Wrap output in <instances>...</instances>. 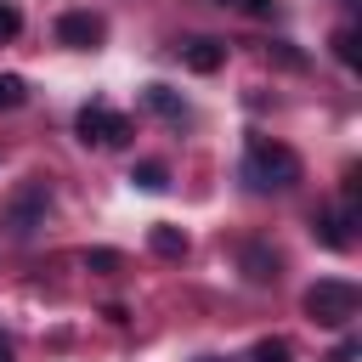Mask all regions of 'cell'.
Here are the masks:
<instances>
[{"instance_id": "1", "label": "cell", "mask_w": 362, "mask_h": 362, "mask_svg": "<svg viewBox=\"0 0 362 362\" xmlns=\"http://www.w3.org/2000/svg\"><path fill=\"white\" fill-rule=\"evenodd\" d=\"M243 181L255 192H288L300 181V153L283 147V141H272V136H249V147H243Z\"/></svg>"}, {"instance_id": "2", "label": "cell", "mask_w": 362, "mask_h": 362, "mask_svg": "<svg viewBox=\"0 0 362 362\" xmlns=\"http://www.w3.org/2000/svg\"><path fill=\"white\" fill-rule=\"evenodd\" d=\"M305 317L311 322H322V328H345L356 311H362V294H356V283H345V277H317L311 288H305Z\"/></svg>"}, {"instance_id": "3", "label": "cell", "mask_w": 362, "mask_h": 362, "mask_svg": "<svg viewBox=\"0 0 362 362\" xmlns=\"http://www.w3.org/2000/svg\"><path fill=\"white\" fill-rule=\"evenodd\" d=\"M45 215H51V187H45L40 175H28V181L6 198V226H11L17 238H28V232L45 226Z\"/></svg>"}, {"instance_id": "4", "label": "cell", "mask_w": 362, "mask_h": 362, "mask_svg": "<svg viewBox=\"0 0 362 362\" xmlns=\"http://www.w3.org/2000/svg\"><path fill=\"white\" fill-rule=\"evenodd\" d=\"M74 130H79L85 147H124V141H130V119L113 113L107 102H85L79 119H74Z\"/></svg>"}, {"instance_id": "5", "label": "cell", "mask_w": 362, "mask_h": 362, "mask_svg": "<svg viewBox=\"0 0 362 362\" xmlns=\"http://www.w3.org/2000/svg\"><path fill=\"white\" fill-rule=\"evenodd\" d=\"M102 34H107V23H102L96 11H62V17H57V40L74 45V51H96Z\"/></svg>"}, {"instance_id": "6", "label": "cell", "mask_w": 362, "mask_h": 362, "mask_svg": "<svg viewBox=\"0 0 362 362\" xmlns=\"http://www.w3.org/2000/svg\"><path fill=\"white\" fill-rule=\"evenodd\" d=\"M311 232L322 249H351V215L345 209H317L311 215Z\"/></svg>"}, {"instance_id": "7", "label": "cell", "mask_w": 362, "mask_h": 362, "mask_svg": "<svg viewBox=\"0 0 362 362\" xmlns=\"http://www.w3.org/2000/svg\"><path fill=\"white\" fill-rule=\"evenodd\" d=\"M181 62H187L192 74H215V68L226 62V45H221V40H209V34H198V40H187V45H181Z\"/></svg>"}, {"instance_id": "8", "label": "cell", "mask_w": 362, "mask_h": 362, "mask_svg": "<svg viewBox=\"0 0 362 362\" xmlns=\"http://www.w3.org/2000/svg\"><path fill=\"white\" fill-rule=\"evenodd\" d=\"M147 243H153V255H164V260H181V255H187V232H181V226H153Z\"/></svg>"}, {"instance_id": "9", "label": "cell", "mask_w": 362, "mask_h": 362, "mask_svg": "<svg viewBox=\"0 0 362 362\" xmlns=\"http://www.w3.org/2000/svg\"><path fill=\"white\" fill-rule=\"evenodd\" d=\"M277 266H283V260H277L272 249H260V243H249V249H243V272H249L255 283H272V277H277Z\"/></svg>"}, {"instance_id": "10", "label": "cell", "mask_w": 362, "mask_h": 362, "mask_svg": "<svg viewBox=\"0 0 362 362\" xmlns=\"http://www.w3.org/2000/svg\"><path fill=\"white\" fill-rule=\"evenodd\" d=\"M141 96H147V107H153V113H164V119H181V113H187V107H181V96H175L170 85H147Z\"/></svg>"}, {"instance_id": "11", "label": "cell", "mask_w": 362, "mask_h": 362, "mask_svg": "<svg viewBox=\"0 0 362 362\" xmlns=\"http://www.w3.org/2000/svg\"><path fill=\"white\" fill-rule=\"evenodd\" d=\"M249 362H294V345L288 339H255V351H249Z\"/></svg>"}, {"instance_id": "12", "label": "cell", "mask_w": 362, "mask_h": 362, "mask_svg": "<svg viewBox=\"0 0 362 362\" xmlns=\"http://www.w3.org/2000/svg\"><path fill=\"white\" fill-rule=\"evenodd\" d=\"M130 181H136L141 192H164V187H170V170H164V164H136Z\"/></svg>"}, {"instance_id": "13", "label": "cell", "mask_w": 362, "mask_h": 362, "mask_svg": "<svg viewBox=\"0 0 362 362\" xmlns=\"http://www.w3.org/2000/svg\"><path fill=\"white\" fill-rule=\"evenodd\" d=\"M356 45H362V34H356V28H339V34H334V57H339L345 68H356V62H362V51H356Z\"/></svg>"}, {"instance_id": "14", "label": "cell", "mask_w": 362, "mask_h": 362, "mask_svg": "<svg viewBox=\"0 0 362 362\" xmlns=\"http://www.w3.org/2000/svg\"><path fill=\"white\" fill-rule=\"evenodd\" d=\"M28 102V85L17 79V74H0V113H11V107H23Z\"/></svg>"}, {"instance_id": "15", "label": "cell", "mask_w": 362, "mask_h": 362, "mask_svg": "<svg viewBox=\"0 0 362 362\" xmlns=\"http://www.w3.org/2000/svg\"><path fill=\"white\" fill-rule=\"evenodd\" d=\"M17 28H23V11H17L11 0H0V40H11Z\"/></svg>"}, {"instance_id": "16", "label": "cell", "mask_w": 362, "mask_h": 362, "mask_svg": "<svg viewBox=\"0 0 362 362\" xmlns=\"http://www.w3.org/2000/svg\"><path fill=\"white\" fill-rule=\"evenodd\" d=\"M85 266L90 272H119V255L113 249H96V255H85Z\"/></svg>"}, {"instance_id": "17", "label": "cell", "mask_w": 362, "mask_h": 362, "mask_svg": "<svg viewBox=\"0 0 362 362\" xmlns=\"http://www.w3.org/2000/svg\"><path fill=\"white\" fill-rule=\"evenodd\" d=\"M328 362H356V339H339V345H334V356H328Z\"/></svg>"}, {"instance_id": "18", "label": "cell", "mask_w": 362, "mask_h": 362, "mask_svg": "<svg viewBox=\"0 0 362 362\" xmlns=\"http://www.w3.org/2000/svg\"><path fill=\"white\" fill-rule=\"evenodd\" d=\"M243 11H249V17H272V11H277V0H243Z\"/></svg>"}, {"instance_id": "19", "label": "cell", "mask_w": 362, "mask_h": 362, "mask_svg": "<svg viewBox=\"0 0 362 362\" xmlns=\"http://www.w3.org/2000/svg\"><path fill=\"white\" fill-rule=\"evenodd\" d=\"M0 362H11V339L6 334H0Z\"/></svg>"}, {"instance_id": "20", "label": "cell", "mask_w": 362, "mask_h": 362, "mask_svg": "<svg viewBox=\"0 0 362 362\" xmlns=\"http://www.w3.org/2000/svg\"><path fill=\"white\" fill-rule=\"evenodd\" d=\"M215 6H232V0H215Z\"/></svg>"}, {"instance_id": "21", "label": "cell", "mask_w": 362, "mask_h": 362, "mask_svg": "<svg viewBox=\"0 0 362 362\" xmlns=\"http://www.w3.org/2000/svg\"><path fill=\"white\" fill-rule=\"evenodd\" d=\"M198 362H215V356H198Z\"/></svg>"}]
</instances>
